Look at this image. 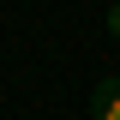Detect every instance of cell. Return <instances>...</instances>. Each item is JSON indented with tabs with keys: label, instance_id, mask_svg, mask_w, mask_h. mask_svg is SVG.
I'll list each match as a JSON object with an SVG mask.
<instances>
[{
	"label": "cell",
	"instance_id": "6da1fadb",
	"mask_svg": "<svg viewBox=\"0 0 120 120\" xmlns=\"http://www.w3.org/2000/svg\"><path fill=\"white\" fill-rule=\"evenodd\" d=\"M90 120H120V78H102L90 90Z\"/></svg>",
	"mask_w": 120,
	"mask_h": 120
},
{
	"label": "cell",
	"instance_id": "7a4b0ae2",
	"mask_svg": "<svg viewBox=\"0 0 120 120\" xmlns=\"http://www.w3.org/2000/svg\"><path fill=\"white\" fill-rule=\"evenodd\" d=\"M108 24H114V36H120V6H114V12H108Z\"/></svg>",
	"mask_w": 120,
	"mask_h": 120
}]
</instances>
